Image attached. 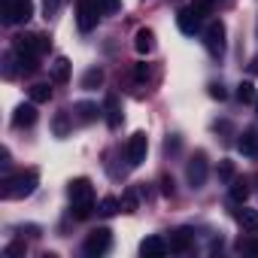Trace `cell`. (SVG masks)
<instances>
[{
	"mask_svg": "<svg viewBox=\"0 0 258 258\" xmlns=\"http://www.w3.org/2000/svg\"><path fill=\"white\" fill-rule=\"evenodd\" d=\"M237 146H240L243 155H255V158H258V131H246Z\"/></svg>",
	"mask_w": 258,
	"mask_h": 258,
	"instance_id": "16",
	"label": "cell"
},
{
	"mask_svg": "<svg viewBox=\"0 0 258 258\" xmlns=\"http://www.w3.org/2000/svg\"><path fill=\"white\" fill-rule=\"evenodd\" d=\"M76 115H79V121H94L97 118V106L94 103H76Z\"/></svg>",
	"mask_w": 258,
	"mask_h": 258,
	"instance_id": "24",
	"label": "cell"
},
{
	"mask_svg": "<svg viewBox=\"0 0 258 258\" xmlns=\"http://www.w3.org/2000/svg\"><path fill=\"white\" fill-rule=\"evenodd\" d=\"M176 25H179V31L182 34H188V37H195L198 31H201V16L188 7V10H182L179 16H176Z\"/></svg>",
	"mask_w": 258,
	"mask_h": 258,
	"instance_id": "11",
	"label": "cell"
},
{
	"mask_svg": "<svg viewBox=\"0 0 258 258\" xmlns=\"http://www.w3.org/2000/svg\"><path fill=\"white\" fill-rule=\"evenodd\" d=\"M46 49H49V40L40 37V34H22V37L13 40V52L19 58H40Z\"/></svg>",
	"mask_w": 258,
	"mask_h": 258,
	"instance_id": "2",
	"label": "cell"
},
{
	"mask_svg": "<svg viewBox=\"0 0 258 258\" xmlns=\"http://www.w3.org/2000/svg\"><path fill=\"white\" fill-rule=\"evenodd\" d=\"M191 249V231H176L170 237V252H188Z\"/></svg>",
	"mask_w": 258,
	"mask_h": 258,
	"instance_id": "17",
	"label": "cell"
},
{
	"mask_svg": "<svg viewBox=\"0 0 258 258\" xmlns=\"http://www.w3.org/2000/svg\"><path fill=\"white\" fill-rule=\"evenodd\" d=\"M34 121H37V106H34V100L16 106V112H13V124H16V127H31Z\"/></svg>",
	"mask_w": 258,
	"mask_h": 258,
	"instance_id": "12",
	"label": "cell"
},
{
	"mask_svg": "<svg viewBox=\"0 0 258 258\" xmlns=\"http://www.w3.org/2000/svg\"><path fill=\"white\" fill-rule=\"evenodd\" d=\"M237 100L240 103H255V85L252 82H240L237 85Z\"/></svg>",
	"mask_w": 258,
	"mask_h": 258,
	"instance_id": "23",
	"label": "cell"
},
{
	"mask_svg": "<svg viewBox=\"0 0 258 258\" xmlns=\"http://www.w3.org/2000/svg\"><path fill=\"white\" fill-rule=\"evenodd\" d=\"M213 7H216L213 0H191V10H195L201 19H204V16H210V13H213Z\"/></svg>",
	"mask_w": 258,
	"mask_h": 258,
	"instance_id": "26",
	"label": "cell"
},
{
	"mask_svg": "<svg viewBox=\"0 0 258 258\" xmlns=\"http://www.w3.org/2000/svg\"><path fill=\"white\" fill-rule=\"evenodd\" d=\"M231 198H234L237 204H243V201L249 198V185H246V179H231Z\"/></svg>",
	"mask_w": 258,
	"mask_h": 258,
	"instance_id": "21",
	"label": "cell"
},
{
	"mask_svg": "<svg viewBox=\"0 0 258 258\" xmlns=\"http://www.w3.org/2000/svg\"><path fill=\"white\" fill-rule=\"evenodd\" d=\"M52 79H55V82H67V79H70V61H67V58H55V64H52Z\"/></svg>",
	"mask_w": 258,
	"mask_h": 258,
	"instance_id": "18",
	"label": "cell"
},
{
	"mask_svg": "<svg viewBox=\"0 0 258 258\" xmlns=\"http://www.w3.org/2000/svg\"><path fill=\"white\" fill-rule=\"evenodd\" d=\"M109 246H112V231H109V228H97V231H91V234H88V240H85L82 252H85L88 258H97V255H103Z\"/></svg>",
	"mask_w": 258,
	"mask_h": 258,
	"instance_id": "4",
	"label": "cell"
},
{
	"mask_svg": "<svg viewBox=\"0 0 258 258\" xmlns=\"http://www.w3.org/2000/svg\"><path fill=\"white\" fill-rule=\"evenodd\" d=\"M118 210H121V201H118V198H103V201L97 204V213H100V216H115Z\"/></svg>",
	"mask_w": 258,
	"mask_h": 258,
	"instance_id": "22",
	"label": "cell"
},
{
	"mask_svg": "<svg viewBox=\"0 0 258 258\" xmlns=\"http://www.w3.org/2000/svg\"><path fill=\"white\" fill-rule=\"evenodd\" d=\"M134 49H137L140 55H149V52L155 49V34H152L149 28L137 31V37H134Z\"/></svg>",
	"mask_w": 258,
	"mask_h": 258,
	"instance_id": "14",
	"label": "cell"
},
{
	"mask_svg": "<svg viewBox=\"0 0 258 258\" xmlns=\"http://www.w3.org/2000/svg\"><path fill=\"white\" fill-rule=\"evenodd\" d=\"M237 222H240V228H243V231L255 234V231H258V210H249V207H243V210L237 213Z\"/></svg>",
	"mask_w": 258,
	"mask_h": 258,
	"instance_id": "15",
	"label": "cell"
},
{
	"mask_svg": "<svg viewBox=\"0 0 258 258\" xmlns=\"http://www.w3.org/2000/svg\"><path fill=\"white\" fill-rule=\"evenodd\" d=\"M55 134H58V137H64V134H67V115H64V112L55 118Z\"/></svg>",
	"mask_w": 258,
	"mask_h": 258,
	"instance_id": "31",
	"label": "cell"
},
{
	"mask_svg": "<svg viewBox=\"0 0 258 258\" xmlns=\"http://www.w3.org/2000/svg\"><path fill=\"white\" fill-rule=\"evenodd\" d=\"M167 252H170V243L161 240V237H146V240L140 243V255H143V258H161V255H167Z\"/></svg>",
	"mask_w": 258,
	"mask_h": 258,
	"instance_id": "10",
	"label": "cell"
},
{
	"mask_svg": "<svg viewBox=\"0 0 258 258\" xmlns=\"http://www.w3.org/2000/svg\"><path fill=\"white\" fill-rule=\"evenodd\" d=\"M240 249H246V252L258 255V237H255V240H246V243H240Z\"/></svg>",
	"mask_w": 258,
	"mask_h": 258,
	"instance_id": "34",
	"label": "cell"
},
{
	"mask_svg": "<svg viewBox=\"0 0 258 258\" xmlns=\"http://www.w3.org/2000/svg\"><path fill=\"white\" fill-rule=\"evenodd\" d=\"M52 97V88L46 85V82H37V85H31V100L34 103H46Z\"/></svg>",
	"mask_w": 258,
	"mask_h": 258,
	"instance_id": "20",
	"label": "cell"
},
{
	"mask_svg": "<svg viewBox=\"0 0 258 258\" xmlns=\"http://www.w3.org/2000/svg\"><path fill=\"white\" fill-rule=\"evenodd\" d=\"M58 7H61V0H43V16L52 19V16L58 13Z\"/></svg>",
	"mask_w": 258,
	"mask_h": 258,
	"instance_id": "30",
	"label": "cell"
},
{
	"mask_svg": "<svg viewBox=\"0 0 258 258\" xmlns=\"http://www.w3.org/2000/svg\"><path fill=\"white\" fill-rule=\"evenodd\" d=\"M161 191L164 195H173V179H161Z\"/></svg>",
	"mask_w": 258,
	"mask_h": 258,
	"instance_id": "36",
	"label": "cell"
},
{
	"mask_svg": "<svg viewBox=\"0 0 258 258\" xmlns=\"http://www.w3.org/2000/svg\"><path fill=\"white\" fill-rule=\"evenodd\" d=\"M210 94L219 97V100H225V88H222V85H210Z\"/></svg>",
	"mask_w": 258,
	"mask_h": 258,
	"instance_id": "35",
	"label": "cell"
},
{
	"mask_svg": "<svg viewBox=\"0 0 258 258\" xmlns=\"http://www.w3.org/2000/svg\"><path fill=\"white\" fill-rule=\"evenodd\" d=\"M204 43H207V52H210L213 58H222V55H225V25H222V22L207 25Z\"/></svg>",
	"mask_w": 258,
	"mask_h": 258,
	"instance_id": "6",
	"label": "cell"
},
{
	"mask_svg": "<svg viewBox=\"0 0 258 258\" xmlns=\"http://www.w3.org/2000/svg\"><path fill=\"white\" fill-rule=\"evenodd\" d=\"M25 252V243H10L7 246V258H16V255H22Z\"/></svg>",
	"mask_w": 258,
	"mask_h": 258,
	"instance_id": "33",
	"label": "cell"
},
{
	"mask_svg": "<svg viewBox=\"0 0 258 258\" xmlns=\"http://www.w3.org/2000/svg\"><path fill=\"white\" fill-rule=\"evenodd\" d=\"M134 79H137V82H146V79H149V67H146V64H137V67H134Z\"/></svg>",
	"mask_w": 258,
	"mask_h": 258,
	"instance_id": "32",
	"label": "cell"
},
{
	"mask_svg": "<svg viewBox=\"0 0 258 258\" xmlns=\"http://www.w3.org/2000/svg\"><path fill=\"white\" fill-rule=\"evenodd\" d=\"M219 179L222 182H231L234 179V161H222L219 164Z\"/></svg>",
	"mask_w": 258,
	"mask_h": 258,
	"instance_id": "27",
	"label": "cell"
},
{
	"mask_svg": "<svg viewBox=\"0 0 258 258\" xmlns=\"http://www.w3.org/2000/svg\"><path fill=\"white\" fill-rule=\"evenodd\" d=\"M100 7L97 0H76V22H79V31H91L100 19Z\"/></svg>",
	"mask_w": 258,
	"mask_h": 258,
	"instance_id": "5",
	"label": "cell"
},
{
	"mask_svg": "<svg viewBox=\"0 0 258 258\" xmlns=\"http://www.w3.org/2000/svg\"><path fill=\"white\" fill-rule=\"evenodd\" d=\"M97 7H100V13H103V16H109V13H118V7H121V4H118V0H97Z\"/></svg>",
	"mask_w": 258,
	"mask_h": 258,
	"instance_id": "28",
	"label": "cell"
},
{
	"mask_svg": "<svg viewBox=\"0 0 258 258\" xmlns=\"http://www.w3.org/2000/svg\"><path fill=\"white\" fill-rule=\"evenodd\" d=\"M146 152H149V137L143 131H137L131 140H127V164L131 167H140L146 161Z\"/></svg>",
	"mask_w": 258,
	"mask_h": 258,
	"instance_id": "7",
	"label": "cell"
},
{
	"mask_svg": "<svg viewBox=\"0 0 258 258\" xmlns=\"http://www.w3.org/2000/svg\"><path fill=\"white\" fill-rule=\"evenodd\" d=\"M34 16V0H4V22L7 25H25Z\"/></svg>",
	"mask_w": 258,
	"mask_h": 258,
	"instance_id": "3",
	"label": "cell"
},
{
	"mask_svg": "<svg viewBox=\"0 0 258 258\" xmlns=\"http://www.w3.org/2000/svg\"><path fill=\"white\" fill-rule=\"evenodd\" d=\"M103 112H106V124H109V127H118V124H121V103H118L115 94H106Z\"/></svg>",
	"mask_w": 258,
	"mask_h": 258,
	"instance_id": "13",
	"label": "cell"
},
{
	"mask_svg": "<svg viewBox=\"0 0 258 258\" xmlns=\"http://www.w3.org/2000/svg\"><path fill=\"white\" fill-rule=\"evenodd\" d=\"M67 191H70V201H73V204H94V188H91V182H88L85 176L73 179Z\"/></svg>",
	"mask_w": 258,
	"mask_h": 258,
	"instance_id": "8",
	"label": "cell"
},
{
	"mask_svg": "<svg viewBox=\"0 0 258 258\" xmlns=\"http://www.w3.org/2000/svg\"><path fill=\"white\" fill-rule=\"evenodd\" d=\"M121 213H137V191L134 188H127L121 195Z\"/></svg>",
	"mask_w": 258,
	"mask_h": 258,
	"instance_id": "25",
	"label": "cell"
},
{
	"mask_svg": "<svg viewBox=\"0 0 258 258\" xmlns=\"http://www.w3.org/2000/svg\"><path fill=\"white\" fill-rule=\"evenodd\" d=\"M100 82H103V70L100 67H91V70H85V76H82V88H100Z\"/></svg>",
	"mask_w": 258,
	"mask_h": 258,
	"instance_id": "19",
	"label": "cell"
},
{
	"mask_svg": "<svg viewBox=\"0 0 258 258\" xmlns=\"http://www.w3.org/2000/svg\"><path fill=\"white\" fill-rule=\"evenodd\" d=\"M91 210H94V204H73V216L76 219H88Z\"/></svg>",
	"mask_w": 258,
	"mask_h": 258,
	"instance_id": "29",
	"label": "cell"
},
{
	"mask_svg": "<svg viewBox=\"0 0 258 258\" xmlns=\"http://www.w3.org/2000/svg\"><path fill=\"white\" fill-rule=\"evenodd\" d=\"M185 176H188L191 188H201V185L207 182V158H204V155H195V158L188 161V167H185Z\"/></svg>",
	"mask_w": 258,
	"mask_h": 258,
	"instance_id": "9",
	"label": "cell"
},
{
	"mask_svg": "<svg viewBox=\"0 0 258 258\" xmlns=\"http://www.w3.org/2000/svg\"><path fill=\"white\" fill-rule=\"evenodd\" d=\"M37 182H40V173H37V170H25V173H16V176L4 179V191H0V195H4L7 201L28 198V195H34Z\"/></svg>",
	"mask_w": 258,
	"mask_h": 258,
	"instance_id": "1",
	"label": "cell"
}]
</instances>
